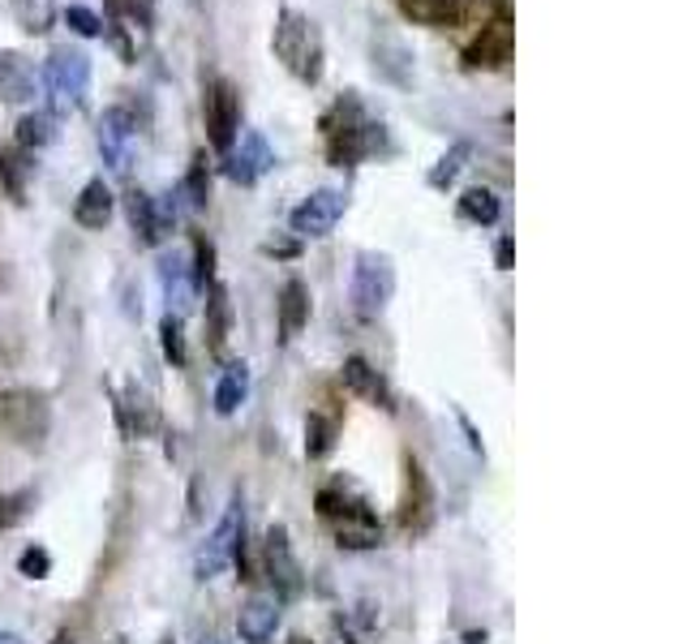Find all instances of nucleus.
<instances>
[{
	"instance_id": "34",
	"label": "nucleus",
	"mask_w": 687,
	"mask_h": 644,
	"mask_svg": "<svg viewBox=\"0 0 687 644\" xmlns=\"http://www.w3.org/2000/svg\"><path fill=\"white\" fill-rule=\"evenodd\" d=\"M18 571H22L26 580H43V576L52 571V555H47L43 546H31V550H22V559H18Z\"/></svg>"
},
{
	"instance_id": "15",
	"label": "nucleus",
	"mask_w": 687,
	"mask_h": 644,
	"mask_svg": "<svg viewBox=\"0 0 687 644\" xmlns=\"http://www.w3.org/2000/svg\"><path fill=\"white\" fill-rule=\"evenodd\" d=\"M160 283H163V297H168V314H190L194 301H198V288H194V276H190V262L168 254L160 262Z\"/></svg>"
},
{
	"instance_id": "40",
	"label": "nucleus",
	"mask_w": 687,
	"mask_h": 644,
	"mask_svg": "<svg viewBox=\"0 0 687 644\" xmlns=\"http://www.w3.org/2000/svg\"><path fill=\"white\" fill-rule=\"evenodd\" d=\"M292 644H305V641H292Z\"/></svg>"
},
{
	"instance_id": "21",
	"label": "nucleus",
	"mask_w": 687,
	"mask_h": 644,
	"mask_svg": "<svg viewBox=\"0 0 687 644\" xmlns=\"http://www.w3.org/2000/svg\"><path fill=\"white\" fill-rule=\"evenodd\" d=\"M344 387H348L353 396H362V400L378 404V408H391V391H387L383 374L365 362V357H348V362H344Z\"/></svg>"
},
{
	"instance_id": "2",
	"label": "nucleus",
	"mask_w": 687,
	"mask_h": 644,
	"mask_svg": "<svg viewBox=\"0 0 687 644\" xmlns=\"http://www.w3.org/2000/svg\"><path fill=\"white\" fill-rule=\"evenodd\" d=\"M43 90H47V112L52 117H69L78 112L90 95V56L82 47H52L43 61Z\"/></svg>"
},
{
	"instance_id": "41",
	"label": "nucleus",
	"mask_w": 687,
	"mask_h": 644,
	"mask_svg": "<svg viewBox=\"0 0 687 644\" xmlns=\"http://www.w3.org/2000/svg\"><path fill=\"white\" fill-rule=\"evenodd\" d=\"M206 644H219V641H206Z\"/></svg>"
},
{
	"instance_id": "25",
	"label": "nucleus",
	"mask_w": 687,
	"mask_h": 644,
	"mask_svg": "<svg viewBox=\"0 0 687 644\" xmlns=\"http://www.w3.org/2000/svg\"><path fill=\"white\" fill-rule=\"evenodd\" d=\"M176 198H185L190 211H203L206 202H211V172H206V151L194 155L190 163V172H185V181L176 185Z\"/></svg>"
},
{
	"instance_id": "36",
	"label": "nucleus",
	"mask_w": 687,
	"mask_h": 644,
	"mask_svg": "<svg viewBox=\"0 0 687 644\" xmlns=\"http://www.w3.org/2000/svg\"><path fill=\"white\" fill-rule=\"evenodd\" d=\"M512 254H516L512 237H498V245H494V262H498V271H512Z\"/></svg>"
},
{
	"instance_id": "11",
	"label": "nucleus",
	"mask_w": 687,
	"mask_h": 644,
	"mask_svg": "<svg viewBox=\"0 0 687 644\" xmlns=\"http://www.w3.org/2000/svg\"><path fill=\"white\" fill-rule=\"evenodd\" d=\"M434 520V490H430V477L421 469V460H405V503H400V524L405 533H426Z\"/></svg>"
},
{
	"instance_id": "4",
	"label": "nucleus",
	"mask_w": 687,
	"mask_h": 644,
	"mask_svg": "<svg viewBox=\"0 0 687 644\" xmlns=\"http://www.w3.org/2000/svg\"><path fill=\"white\" fill-rule=\"evenodd\" d=\"M228 564H245V507H241V498L228 503L224 520L215 524V533L203 541V550H198V559H194V571H198V580H215Z\"/></svg>"
},
{
	"instance_id": "17",
	"label": "nucleus",
	"mask_w": 687,
	"mask_h": 644,
	"mask_svg": "<svg viewBox=\"0 0 687 644\" xmlns=\"http://www.w3.org/2000/svg\"><path fill=\"white\" fill-rule=\"evenodd\" d=\"M112 190H108V181L104 176H95V181H86L82 185L78 202H74V219H78V228L86 233H99V228H108V219H112Z\"/></svg>"
},
{
	"instance_id": "20",
	"label": "nucleus",
	"mask_w": 687,
	"mask_h": 644,
	"mask_svg": "<svg viewBox=\"0 0 687 644\" xmlns=\"http://www.w3.org/2000/svg\"><path fill=\"white\" fill-rule=\"evenodd\" d=\"M276 310H280V335L283 340H297L310 326V288L301 280H288L280 288Z\"/></svg>"
},
{
	"instance_id": "9",
	"label": "nucleus",
	"mask_w": 687,
	"mask_h": 644,
	"mask_svg": "<svg viewBox=\"0 0 687 644\" xmlns=\"http://www.w3.org/2000/svg\"><path fill=\"white\" fill-rule=\"evenodd\" d=\"M271 168H276V151H271V142L258 129L241 133V142H233V151L224 155V176L237 181V185H254Z\"/></svg>"
},
{
	"instance_id": "23",
	"label": "nucleus",
	"mask_w": 687,
	"mask_h": 644,
	"mask_svg": "<svg viewBox=\"0 0 687 644\" xmlns=\"http://www.w3.org/2000/svg\"><path fill=\"white\" fill-rule=\"evenodd\" d=\"M400 13L417 26H430V31H443L460 22V4L455 0H400Z\"/></svg>"
},
{
	"instance_id": "31",
	"label": "nucleus",
	"mask_w": 687,
	"mask_h": 644,
	"mask_svg": "<svg viewBox=\"0 0 687 644\" xmlns=\"http://www.w3.org/2000/svg\"><path fill=\"white\" fill-rule=\"evenodd\" d=\"M190 276H194V288H211L215 283V245L206 242L203 233L194 237V267H190Z\"/></svg>"
},
{
	"instance_id": "18",
	"label": "nucleus",
	"mask_w": 687,
	"mask_h": 644,
	"mask_svg": "<svg viewBox=\"0 0 687 644\" xmlns=\"http://www.w3.org/2000/svg\"><path fill=\"white\" fill-rule=\"evenodd\" d=\"M0 99L4 104H31L35 99V69L22 52H0Z\"/></svg>"
},
{
	"instance_id": "19",
	"label": "nucleus",
	"mask_w": 687,
	"mask_h": 644,
	"mask_svg": "<svg viewBox=\"0 0 687 644\" xmlns=\"http://www.w3.org/2000/svg\"><path fill=\"white\" fill-rule=\"evenodd\" d=\"M228 335H233V297L224 283H211L206 288V348L224 353Z\"/></svg>"
},
{
	"instance_id": "12",
	"label": "nucleus",
	"mask_w": 687,
	"mask_h": 644,
	"mask_svg": "<svg viewBox=\"0 0 687 644\" xmlns=\"http://www.w3.org/2000/svg\"><path fill=\"white\" fill-rule=\"evenodd\" d=\"M267 576H271V584H276V593L271 598H297L301 593V564L292 559V546H288V528L276 524L271 533H267Z\"/></svg>"
},
{
	"instance_id": "37",
	"label": "nucleus",
	"mask_w": 687,
	"mask_h": 644,
	"mask_svg": "<svg viewBox=\"0 0 687 644\" xmlns=\"http://www.w3.org/2000/svg\"><path fill=\"white\" fill-rule=\"evenodd\" d=\"M262 254H276V258H292V254H297V242H267V245H262Z\"/></svg>"
},
{
	"instance_id": "10",
	"label": "nucleus",
	"mask_w": 687,
	"mask_h": 644,
	"mask_svg": "<svg viewBox=\"0 0 687 644\" xmlns=\"http://www.w3.org/2000/svg\"><path fill=\"white\" fill-rule=\"evenodd\" d=\"M340 215H344V194L340 190H314L310 198L288 215V224H292L297 237H331L335 224H340Z\"/></svg>"
},
{
	"instance_id": "1",
	"label": "nucleus",
	"mask_w": 687,
	"mask_h": 644,
	"mask_svg": "<svg viewBox=\"0 0 687 644\" xmlns=\"http://www.w3.org/2000/svg\"><path fill=\"white\" fill-rule=\"evenodd\" d=\"M271 52L283 69L305 86H319L323 82V31L314 18L297 13V9H283L276 18V31H271Z\"/></svg>"
},
{
	"instance_id": "27",
	"label": "nucleus",
	"mask_w": 687,
	"mask_h": 644,
	"mask_svg": "<svg viewBox=\"0 0 687 644\" xmlns=\"http://www.w3.org/2000/svg\"><path fill=\"white\" fill-rule=\"evenodd\" d=\"M26 176H31V163L13 155L9 147H0V194L9 202H26Z\"/></svg>"
},
{
	"instance_id": "8",
	"label": "nucleus",
	"mask_w": 687,
	"mask_h": 644,
	"mask_svg": "<svg viewBox=\"0 0 687 644\" xmlns=\"http://www.w3.org/2000/svg\"><path fill=\"white\" fill-rule=\"evenodd\" d=\"M133 138H138V121H133V112H129V108H108V112L99 117V133H95V142H99V155H104V163H108V172H117V176L129 172V160H133Z\"/></svg>"
},
{
	"instance_id": "32",
	"label": "nucleus",
	"mask_w": 687,
	"mask_h": 644,
	"mask_svg": "<svg viewBox=\"0 0 687 644\" xmlns=\"http://www.w3.org/2000/svg\"><path fill=\"white\" fill-rule=\"evenodd\" d=\"M331 434H335V426L326 417H319V412L305 421V451H310V460H323L326 451H331V443H335Z\"/></svg>"
},
{
	"instance_id": "30",
	"label": "nucleus",
	"mask_w": 687,
	"mask_h": 644,
	"mask_svg": "<svg viewBox=\"0 0 687 644\" xmlns=\"http://www.w3.org/2000/svg\"><path fill=\"white\" fill-rule=\"evenodd\" d=\"M31 503L35 494L31 490H13V494H0V533H9L13 524H22L31 516Z\"/></svg>"
},
{
	"instance_id": "39",
	"label": "nucleus",
	"mask_w": 687,
	"mask_h": 644,
	"mask_svg": "<svg viewBox=\"0 0 687 644\" xmlns=\"http://www.w3.org/2000/svg\"><path fill=\"white\" fill-rule=\"evenodd\" d=\"M0 644H26L22 636H13V632H0Z\"/></svg>"
},
{
	"instance_id": "16",
	"label": "nucleus",
	"mask_w": 687,
	"mask_h": 644,
	"mask_svg": "<svg viewBox=\"0 0 687 644\" xmlns=\"http://www.w3.org/2000/svg\"><path fill=\"white\" fill-rule=\"evenodd\" d=\"M374 74L396 86H408L412 82V47H408L400 35H374Z\"/></svg>"
},
{
	"instance_id": "24",
	"label": "nucleus",
	"mask_w": 687,
	"mask_h": 644,
	"mask_svg": "<svg viewBox=\"0 0 687 644\" xmlns=\"http://www.w3.org/2000/svg\"><path fill=\"white\" fill-rule=\"evenodd\" d=\"M498 215H503V202L494 190H485V185H473V190H464L460 194V219H469V224H498Z\"/></svg>"
},
{
	"instance_id": "22",
	"label": "nucleus",
	"mask_w": 687,
	"mask_h": 644,
	"mask_svg": "<svg viewBox=\"0 0 687 644\" xmlns=\"http://www.w3.org/2000/svg\"><path fill=\"white\" fill-rule=\"evenodd\" d=\"M245 396H249V365L228 362L224 374H219V383H215V412L219 417H233L245 404Z\"/></svg>"
},
{
	"instance_id": "14",
	"label": "nucleus",
	"mask_w": 687,
	"mask_h": 644,
	"mask_svg": "<svg viewBox=\"0 0 687 644\" xmlns=\"http://www.w3.org/2000/svg\"><path fill=\"white\" fill-rule=\"evenodd\" d=\"M280 627V598L271 593H254L237 614V636L245 644H267Z\"/></svg>"
},
{
	"instance_id": "5",
	"label": "nucleus",
	"mask_w": 687,
	"mask_h": 644,
	"mask_svg": "<svg viewBox=\"0 0 687 644\" xmlns=\"http://www.w3.org/2000/svg\"><path fill=\"white\" fill-rule=\"evenodd\" d=\"M203 121L206 138L215 151H233L237 133H241V90L233 78H211L203 86Z\"/></svg>"
},
{
	"instance_id": "3",
	"label": "nucleus",
	"mask_w": 687,
	"mask_h": 644,
	"mask_svg": "<svg viewBox=\"0 0 687 644\" xmlns=\"http://www.w3.org/2000/svg\"><path fill=\"white\" fill-rule=\"evenodd\" d=\"M396 292V267L387 254H374V249H362L357 262H353V283H348V297H353V310L362 319H378L387 310Z\"/></svg>"
},
{
	"instance_id": "33",
	"label": "nucleus",
	"mask_w": 687,
	"mask_h": 644,
	"mask_svg": "<svg viewBox=\"0 0 687 644\" xmlns=\"http://www.w3.org/2000/svg\"><path fill=\"white\" fill-rule=\"evenodd\" d=\"M160 335H163V353H168V362L185 365V335H181V319H176V314H168V319L160 322Z\"/></svg>"
},
{
	"instance_id": "6",
	"label": "nucleus",
	"mask_w": 687,
	"mask_h": 644,
	"mask_svg": "<svg viewBox=\"0 0 687 644\" xmlns=\"http://www.w3.org/2000/svg\"><path fill=\"white\" fill-rule=\"evenodd\" d=\"M0 426L22 447H43L47 439V404L35 391H9L0 400Z\"/></svg>"
},
{
	"instance_id": "38",
	"label": "nucleus",
	"mask_w": 687,
	"mask_h": 644,
	"mask_svg": "<svg viewBox=\"0 0 687 644\" xmlns=\"http://www.w3.org/2000/svg\"><path fill=\"white\" fill-rule=\"evenodd\" d=\"M47 644H74V636H69V632H56V636H52Z\"/></svg>"
},
{
	"instance_id": "29",
	"label": "nucleus",
	"mask_w": 687,
	"mask_h": 644,
	"mask_svg": "<svg viewBox=\"0 0 687 644\" xmlns=\"http://www.w3.org/2000/svg\"><path fill=\"white\" fill-rule=\"evenodd\" d=\"M61 18H65V26H69L74 35H82V40H99V35L108 31V26H104V18H99L95 9H86V4H69Z\"/></svg>"
},
{
	"instance_id": "26",
	"label": "nucleus",
	"mask_w": 687,
	"mask_h": 644,
	"mask_svg": "<svg viewBox=\"0 0 687 644\" xmlns=\"http://www.w3.org/2000/svg\"><path fill=\"white\" fill-rule=\"evenodd\" d=\"M56 142V117L52 112H26L18 121V147L22 151H43Z\"/></svg>"
},
{
	"instance_id": "7",
	"label": "nucleus",
	"mask_w": 687,
	"mask_h": 644,
	"mask_svg": "<svg viewBox=\"0 0 687 644\" xmlns=\"http://www.w3.org/2000/svg\"><path fill=\"white\" fill-rule=\"evenodd\" d=\"M125 211H129V228L142 245H160L176 219V194H168V202H155L147 190H129L125 194Z\"/></svg>"
},
{
	"instance_id": "28",
	"label": "nucleus",
	"mask_w": 687,
	"mask_h": 644,
	"mask_svg": "<svg viewBox=\"0 0 687 644\" xmlns=\"http://www.w3.org/2000/svg\"><path fill=\"white\" fill-rule=\"evenodd\" d=\"M469 155H473V147H469V142H455L443 160L430 168V185H434V190H447V185L460 176V168H464V160H469Z\"/></svg>"
},
{
	"instance_id": "13",
	"label": "nucleus",
	"mask_w": 687,
	"mask_h": 644,
	"mask_svg": "<svg viewBox=\"0 0 687 644\" xmlns=\"http://www.w3.org/2000/svg\"><path fill=\"white\" fill-rule=\"evenodd\" d=\"M507 61H512V26L503 18H494L477 31V40L464 47V65L469 69H498Z\"/></svg>"
},
{
	"instance_id": "35",
	"label": "nucleus",
	"mask_w": 687,
	"mask_h": 644,
	"mask_svg": "<svg viewBox=\"0 0 687 644\" xmlns=\"http://www.w3.org/2000/svg\"><path fill=\"white\" fill-rule=\"evenodd\" d=\"M125 9H129L142 26H151V22H155V0H125Z\"/></svg>"
}]
</instances>
